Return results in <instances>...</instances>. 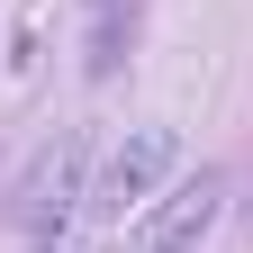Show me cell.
<instances>
[{
	"instance_id": "obj_1",
	"label": "cell",
	"mask_w": 253,
	"mask_h": 253,
	"mask_svg": "<svg viewBox=\"0 0 253 253\" xmlns=\"http://www.w3.org/2000/svg\"><path fill=\"white\" fill-rule=\"evenodd\" d=\"M82 154H90V145L63 126L37 163L18 172V226L37 235V244H54V226H63V217H73V199H82Z\"/></svg>"
},
{
	"instance_id": "obj_2",
	"label": "cell",
	"mask_w": 253,
	"mask_h": 253,
	"mask_svg": "<svg viewBox=\"0 0 253 253\" xmlns=\"http://www.w3.org/2000/svg\"><path fill=\"white\" fill-rule=\"evenodd\" d=\"M217 208H226V172L181 181L172 199H154V208H145V226L126 235V253H199V235L217 226Z\"/></svg>"
},
{
	"instance_id": "obj_3",
	"label": "cell",
	"mask_w": 253,
	"mask_h": 253,
	"mask_svg": "<svg viewBox=\"0 0 253 253\" xmlns=\"http://www.w3.org/2000/svg\"><path fill=\"white\" fill-rule=\"evenodd\" d=\"M181 172V136L172 126H136L118 154H109V181H100V217H126V208H145L154 190H163Z\"/></svg>"
}]
</instances>
